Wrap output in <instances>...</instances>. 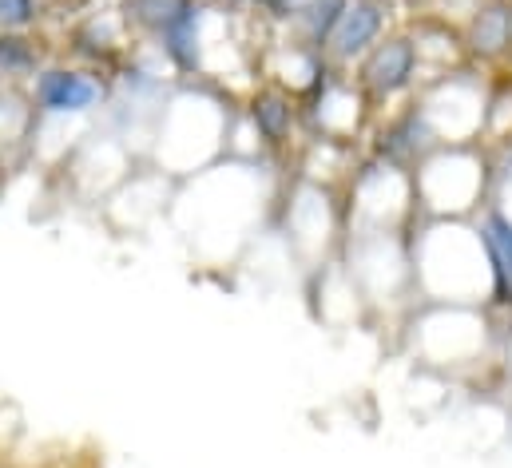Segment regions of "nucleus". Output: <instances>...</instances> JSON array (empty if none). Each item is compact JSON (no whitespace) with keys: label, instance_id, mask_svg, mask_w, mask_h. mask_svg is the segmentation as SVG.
<instances>
[{"label":"nucleus","instance_id":"nucleus-7","mask_svg":"<svg viewBox=\"0 0 512 468\" xmlns=\"http://www.w3.org/2000/svg\"><path fill=\"white\" fill-rule=\"evenodd\" d=\"M32 108L44 119H84L108 104V84L92 68L48 64L32 84Z\"/></svg>","mask_w":512,"mask_h":468},{"label":"nucleus","instance_id":"nucleus-4","mask_svg":"<svg viewBox=\"0 0 512 468\" xmlns=\"http://www.w3.org/2000/svg\"><path fill=\"white\" fill-rule=\"evenodd\" d=\"M417 108L425 112L441 147H469L485 139V112H489V80L477 68H453L441 76H425L413 92Z\"/></svg>","mask_w":512,"mask_h":468},{"label":"nucleus","instance_id":"nucleus-12","mask_svg":"<svg viewBox=\"0 0 512 468\" xmlns=\"http://www.w3.org/2000/svg\"><path fill=\"white\" fill-rule=\"evenodd\" d=\"M477 231L485 238V254L493 266V302L497 310H512V215L493 199L477 215Z\"/></svg>","mask_w":512,"mask_h":468},{"label":"nucleus","instance_id":"nucleus-3","mask_svg":"<svg viewBox=\"0 0 512 468\" xmlns=\"http://www.w3.org/2000/svg\"><path fill=\"white\" fill-rule=\"evenodd\" d=\"M409 175H413V203L425 219H477L481 207L493 199V183H497V167L477 143L441 147Z\"/></svg>","mask_w":512,"mask_h":468},{"label":"nucleus","instance_id":"nucleus-13","mask_svg":"<svg viewBox=\"0 0 512 468\" xmlns=\"http://www.w3.org/2000/svg\"><path fill=\"white\" fill-rule=\"evenodd\" d=\"M346 8H350V0H310L286 24L290 28V40H298V44H306V48H314V52L326 56V44H330V36H334V28H338V20H342Z\"/></svg>","mask_w":512,"mask_h":468},{"label":"nucleus","instance_id":"nucleus-1","mask_svg":"<svg viewBox=\"0 0 512 468\" xmlns=\"http://www.w3.org/2000/svg\"><path fill=\"white\" fill-rule=\"evenodd\" d=\"M413 294L425 306H489L493 266L477 219H425L409 231Z\"/></svg>","mask_w":512,"mask_h":468},{"label":"nucleus","instance_id":"nucleus-2","mask_svg":"<svg viewBox=\"0 0 512 468\" xmlns=\"http://www.w3.org/2000/svg\"><path fill=\"white\" fill-rule=\"evenodd\" d=\"M231 147V112L207 92L167 96L155 123V159L171 175L207 171Z\"/></svg>","mask_w":512,"mask_h":468},{"label":"nucleus","instance_id":"nucleus-6","mask_svg":"<svg viewBox=\"0 0 512 468\" xmlns=\"http://www.w3.org/2000/svg\"><path fill=\"white\" fill-rule=\"evenodd\" d=\"M413 330V350H421L429 365H469L477 353L485 357L489 346V322L481 306H425Z\"/></svg>","mask_w":512,"mask_h":468},{"label":"nucleus","instance_id":"nucleus-17","mask_svg":"<svg viewBox=\"0 0 512 468\" xmlns=\"http://www.w3.org/2000/svg\"><path fill=\"white\" fill-rule=\"evenodd\" d=\"M505 72H512V56H509V68H505Z\"/></svg>","mask_w":512,"mask_h":468},{"label":"nucleus","instance_id":"nucleus-15","mask_svg":"<svg viewBox=\"0 0 512 468\" xmlns=\"http://www.w3.org/2000/svg\"><path fill=\"white\" fill-rule=\"evenodd\" d=\"M40 16V0H0V32H28Z\"/></svg>","mask_w":512,"mask_h":468},{"label":"nucleus","instance_id":"nucleus-10","mask_svg":"<svg viewBox=\"0 0 512 468\" xmlns=\"http://www.w3.org/2000/svg\"><path fill=\"white\" fill-rule=\"evenodd\" d=\"M338 231V215H334V199L322 183H302L294 191V199L286 203V238L294 242L298 254L326 246Z\"/></svg>","mask_w":512,"mask_h":468},{"label":"nucleus","instance_id":"nucleus-18","mask_svg":"<svg viewBox=\"0 0 512 468\" xmlns=\"http://www.w3.org/2000/svg\"><path fill=\"white\" fill-rule=\"evenodd\" d=\"M378 4H389V0H378Z\"/></svg>","mask_w":512,"mask_h":468},{"label":"nucleus","instance_id":"nucleus-9","mask_svg":"<svg viewBox=\"0 0 512 468\" xmlns=\"http://www.w3.org/2000/svg\"><path fill=\"white\" fill-rule=\"evenodd\" d=\"M389 32V4L378 0H350V8L342 12L330 44H326V60L342 72H350L378 40Z\"/></svg>","mask_w":512,"mask_h":468},{"label":"nucleus","instance_id":"nucleus-11","mask_svg":"<svg viewBox=\"0 0 512 468\" xmlns=\"http://www.w3.org/2000/svg\"><path fill=\"white\" fill-rule=\"evenodd\" d=\"M302 116L306 112L298 108V96H290L278 84L258 88L255 96H251V104H247V123H251V131L258 135V147L262 151H278V147L294 143L298 119Z\"/></svg>","mask_w":512,"mask_h":468},{"label":"nucleus","instance_id":"nucleus-19","mask_svg":"<svg viewBox=\"0 0 512 468\" xmlns=\"http://www.w3.org/2000/svg\"><path fill=\"white\" fill-rule=\"evenodd\" d=\"M509 4H512V0H509Z\"/></svg>","mask_w":512,"mask_h":468},{"label":"nucleus","instance_id":"nucleus-8","mask_svg":"<svg viewBox=\"0 0 512 468\" xmlns=\"http://www.w3.org/2000/svg\"><path fill=\"white\" fill-rule=\"evenodd\" d=\"M465 60L473 68H509L512 56V4L509 0H481L473 16L461 24Z\"/></svg>","mask_w":512,"mask_h":468},{"label":"nucleus","instance_id":"nucleus-16","mask_svg":"<svg viewBox=\"0 0 512 468\" xmlns=\"http://www.w3.org/2000/svg\"><path fill=\"white\" fill-rule=\"evenodd\" d=\"M227 4H247V0H227Z\"/></svg>","mask_w":512,"mask_h":468},{"label":"nucleus","instance_id":"nucleus-5","mask_svg":"<svg viewBox=\"0 0 512 468\" xmlns=\"http://www.w3.org/2000/svg\"><path fill=\"white\" fill-rule=\"evenodd\" d=\"M354 84L362 88V96L370 100L374 112H393L397 104L413 100V92L425 80V64L417 52V40L409 28H389L382 40L350 68Z\"/></svg>","mask_w":512,"mask_h":468},{"label":"nucleus","instance_id":"nucleus-14","mask_svg":"<svg viewBox=\"0 0 512 468\" xmlns=\"http://www.w3.org/2000/svg\"><path fill=\"white\" fill-rule=\"evenodd\" d=\"M44 68V52L28 32H0V84H32Z\"/></svg>","mask_w":512,"mask_h":468}]
</instances>
